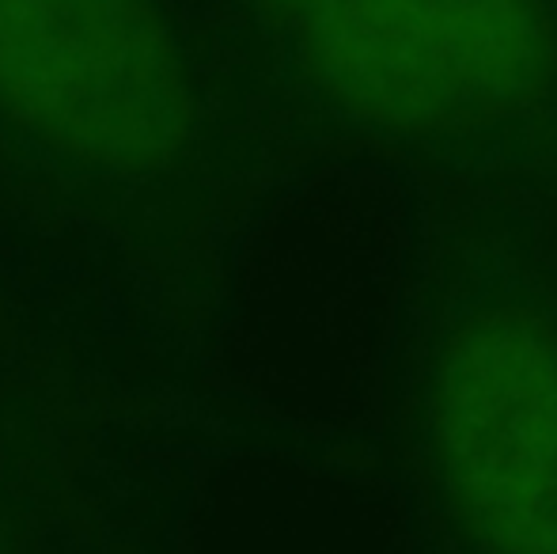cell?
Here are the masks:
<instances>
[{"label": "cell", "instance_id": "obj_1", "mask_svg": "<svg viewBox=\"0 0 557 554\" xmlns=\"http://www.w3.org/2000/svg\"><path fill=\"white\" fill-rule=\"evenodd\" d=\"M398 464L429 554H557V259L485 194L421 217Z\"/></svg>", "mask_w": 557, "mask_h": 554}, {"label": "cell", "instance_id": "obj_2", "mask_svg": "<svg viewBox=\"0 0 557 554\" xmlns=\"http://www.w3.org/2000/svg\"><path fill=\"white\" fill-rule=\"evenodd\" d=\"M300 103L462 186H557L546 0H243Z\"/></svg>", "mask_w": 557, "mask_h": 554}, {"label": "cell", "instance_id": "obj_3", "mask_svg": "<svg viewBox=\"0 0 557 554\" xmlns=\"http://www.w3.org/2000/svg\"><path fill=\"white\" fill-rule=\"evenodd\" d=\"M0 114L69 163L156 171L194 134V88L156 0H0Z\"/></svg>", "mask_w": 557, "mask_h": 554}, {"label": "cell", "instance_id": "obj_4", "mask_svg": "<svg viewBox=\"0 0 557 554\" xmlns=\"http://www.w3.org/2000/svg\"><path fill=\"white\" fill-rule=\"evenodd\" d=\"M546 4H550V8H554V15H557V0H546Z\"/></svg>", "mask_w": 557, "mask_h": 554}]
</instances>
